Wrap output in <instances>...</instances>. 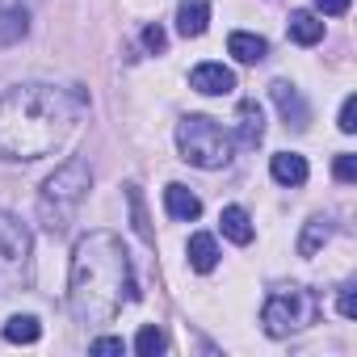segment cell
Segmentation results:
<instances>
[{"label":"cell","mask_w":357,"mask_h":357,"mask_svg":"<svg viewBox=\"0 0 357 357\" xmlns=\"http://www.w3.org/2000/svg\"><path fill=\"white\" fill-rule=\"evenodd\" d=\"M89 105L84 89L55 84H17L0 93V155L5 160H43L68 143L80 109Z\"/></svg>","instance_id":"6da1fadb"},{"label":"cell","mask_w":357,"mask_h":357,"mask_svg":"<svg viewBox=\"0 0 357 357\" xmlns=\"http://www.w3.org/2000/svg\"><path fill=\"white\" fill-rule=\"evenodd\" d=\"M135 269L130 252L114 231H89L72 248V269H68V307L76 324H109L126 303H135Z\"/></svg>","instance_id":"7a4b0ae2"},{"label":"cell","mask_w":357,"mask_h":357,"mask_svg":"<svg viewBox=\"0 0 357 357\" xmlns=\"http://www.w3.org/2000/svg\"><path fill=\"white\" fill-rule=\"evenodd\" d=\"M89 190H93V168H89V160H80V155L63 160V164L47 176V181H43V198H38L43 227H47L51 236H59V231L72 223L76 206L89 198Z\"/></svg>","instance_id":"3957f363"},{"label":"cell","mask_w":357,"mask_h":357,"mask_svg":"<svg viewBox=\"0 0 357 357\" xmlns=\"http://www.w3.org/2000/svg\"><path fill=\"white\" fill-rule=\"evenodd\" d=\"M30 282H34V236L17 215L0 211V294L30 290Z\"/></svg>","instance_id":"277c9868"},{"label":"cell","mask_w":357,"mask_h":357,"mask_svg":"<svg viewBox=\"0 0 357 357\" xmlns=\"http://www.w3.org/2000/svg\"><path fill=\"white\" fill-rule=\"evenodd\" d=\"M176 147H181V160L185 164H198V168H227L231 164V135L206 118V114H190L176 122Z\"/></svg>","instance_id":"5b68a950"},{"label":"cell","mask_w":357,"mask_h":357,"mask_svg":"<svg viewBox=\"0 0 357 357\" xmlns=\"http://www.w3.org/2000/svg\"><path fill=\"white\" fill-rule=\"evenodd\" d=\"M315 315H319V298H315L307 286H286V290H278V294L265 298V307H261V328H265L269 336H290V332L311 328Z\"/></svg>","instance_id":"8992f818"},{"label":"cell","mask_w":357,"mask_h":357,"mask_svg":"<svg viewBox=\"0 0 357 357\" xmlns=\"http://www.w3.org/2000/svg\"><path fill=\"white\" fill-rule=\"evenodd\" d=\"M269 93H273V101H278V109H282L286 126H294V130H307V122H311V109H307L303 93H298L290 80H273V84H269Z\"/></svg>","instance_id":"52a82bcc"},{"label":"cell","mask_w":357,"mask_h":357,"mask_svg":"<svg viewBox=\"0 0 357 357\" xmlns=\"http://www.w3.org/2000/svg\"><path fill=\"white\" fill-rule=\"evenodd\" d=\"M190 89H198V93H206V97H223V93L236 89V72L223 68V63H198V68L190 72Z\"/></svg>","instance_id":"ba28073f"},{"label":"cell","mask_w":357,"mask_h":357,"mask_svg":"<svg viewBox=\"0 0 357 357\" xmlns=\"http://www.w3.org/2000/svg\"><path fill=\"white\" fill-rule=\"evenodd\" d=\"M261 139H265V114H261V105L257 101H240V109H236V143L244 151H252Z\"/></svg>","instance_id":"9c48e42d"},{"label":"cell","mask_w":357,"mask_h":357,"mask_svg":"<svg viewBox=\"0 0 357 357\" xmlns=\"http://www.w3.org/2000/svg\"><path fill=\"white\" fill-rule=\"evenodd\" d=\"M164 211L176 219V223H194L198 215H202V202H198V194L194 190H185V185H168L164 190Z\"/></svg>","instance_id":"30bf717a"},{"label":"cell","mask_w":357,"mask_h":357,"mask_svg":"<svg viewBox=\"0 0 357 357\" xmlns=\"http://www.w3.org/2000/svg\"><path fill=\"white\" fill-rule=\"evenodd\" d=\"M269 172H273V181L278 185H290V190H298L303 181H307V160L298 155V151H278L273 160H269Z\"/></svg>","instance_id":"8fae6325"},{"label":"cell","mask_w":357,"mask_h":357,"mask_svg":"<svg viewBox=\"0 0 357 357\" xmlns=\"http://www.w3.org/2000/svg\"><path fill=\"white\" fill-rule=\"evenodd\" d=\"M211 26V5L206 0H181V9H176V30L185 38H202Z\"/></svg>","instance_id":"7c38bea8"},{"label":"cell","mask_w":357,"mask_h":357,"mask_svg":"<svg viewBox=\"0 0 357 357\" xmlns=\"http://www.w3.org/2000/svg\"><path fill=\"white\" fill-rule=\"evenodd\" d=\"M30 34V13L22 5H0V47H17Z\"/></svg>","instance_id":"4fadbf2b"},{"label":"cell","mask_w":357,"mask_h":357,"mask_svg":"<svg viewBox=\"0 0 357 357\" xmlns=\"http://www.w3.org/2000/svg\"><path fill=\"white\" fill-rule=\"evenodd\" d=\"M227 51L240 59V63H261L265 55H269V43L261 38V34H248V30H236L231 38H227Z\"/></svg>","instance_id":"5bb4252c"},{"label":"cell","mask_w":357,"mask_h":357,"mask_svg":"<svg viewBox=\"0 0 357 357\" xmlns=\"http://www.w3.org/2000/svg\"><path fill=\"white\" fill-rule=\"evenodd\" d=\"M328 240H332V219H328V215L307 219V227H303V236H298V257H315Z\"/></svg>","instance_id":"9a60e30c"},{"label":"cell","mask_w":357,"mask_h":357,"mask_svg":"<svg viewBox=\"0 0 357 357\" xmlns=\"http://www.w3.org/2000/svg\"><path fill=\"white\" fill-rule=\"evenodd\" d=\"M290 38H294L298 47H315V43L324 38V22H319L315 13L298 9V13H290Z\"/></svg>","instance_id":"2e32d148"},{"label":"cell","mask_w":357,"mask_h":357,"mask_svg":"<svg viewBox=\"0 0 357 357\" xmlns=\"http://www.w3.org/2000/svg\"><path fill=\"white\" fill-rule=\"evenodd\" d=\"M219 223H223V236H227L231 244H252V219H248L244 206H227V211L219 215Z\"/></svg>","instance_id":"e0dca14e"},{"label":"cell","mask_w":357,"mask_h":357,"mask_svg":"<svg viewBox=\"0 0 357 357\" xmlns=\"http://www.w3.org/2000/svg\"><path fill=\"white\" fill-rule=\"evenodd\" d=\"M190 265H194L198 273H211V269L219 265V244H215V236H206V231L190 236Z\"/></svg>","instance_id":"ac0fdd59"},{"label":"cell","mask_w":357,"mask_h":357,"mask_svg":"<svg viewBox=\"0 0 357 357\" xmlns=\"http://www.w3.org/2000/svg\"><path fill=\"white\" fill-rule=\"evenodd\" d=\"M43 336V324L34 315H9L5 319V340L9 344H34Z\"/></svg>","instance_id":"d6986e66"},{"label":"cell","mask_w":357,"mask_h":357,"mask_svg":"<svg viewBox=\"0 0 357 357\" xmlns=\"http://www.w3.org/2000/svg\"><path fill=\"white\" fill-rule=\"evenodd\" d=\"M164 349H168V340H164V332H160L155 324L139 328V336H135V353H139V357H155V353H164Z\"/></svg>","instance_id":"ffe728a7"},{"label":"cell","mask_w":357,"mask_h":357,"mask_svg":"<svg viewBox=\"0 0 357 357\" xmlns=\"http://www.w3.org/2000/svg\"><path fill=\"white\" fill-rule=\"evenodd\" d=\"M126 198H130V215H135V231H139L143 240H151V227H147V211H143V194H139V185H126Z\"/></svg>","instance_id":"44dd1931"},{"label":"cell","mask_w":357,"mask_h":357,"mask_svg":"<svg viewBox=\"0 0 357 357\" xmlns=\"http://www.w3.org/2000/svg\"><path fill=\"white\" fill-rule=\"evenodd\" d=\"M332 176H336V181H344V185L357 181V155H353V151H340L336 164H332Z\"/></svg>","instance_id":"7402d4cb"},{"label":"cell","mask_w":357,"mask_h":357,"mask_svg":"<svg viewBox=\"0 0 357 357\" xmlns=\"http://www.w3.org/2000/svg\"><path fill=\"white\" fill-rule=\"evenodd\" d=\"M336 126H340L344 135H353V130H357V97H344V105H340V118H336Z\"/></svg>","instance_id":"603a6c76"},{"label":"cell","mask_w":357,"mask_h":357,"mask_svg":"<svg viewBox=\"0 0 357 357\" xmlns=\"http://www.w3.org/2000/svg\"><path fill=\"white\" fill-rule=\"evenodd\" d=\"M349 5H353V0H315V9H319L324 17H344Z\"/></svg>","instance_id":"cb8c5ba5"},{"label":"cell","mask_w":357,"mask_h":357,"mask_svg":"<svg viewBox=\"0 0 357 357\" xmlns=\"http://www.w3.org/2000/svg\"><path fill=\"white\" fill-rule=\"evenodd\" d=\"M143 47L160 55V51L168 47V38H164V30H160V26H147V30H143Z\"/></svg>","instance_id":"d4e9b609"},{"label":"cell","mask_w":357,"mask_h":357,"mask_svg":"<svg viewBox=\"0 0 357 357\" xmlns=\"http://www.w3.org/2000/svg\"><path fill=\"white\" fill-rule=\"evenodd\" d=\"M336 307H340V315H344V319H357V294H353V286H344V290H340V303H336Z\"/></svg>","instance_id":"484cf974"},{"label":"cell","mask_w":357,"mask_h":357,"mask_svg":"<svg viewBox=\"0 0 357 357\" xmlns=\"http://www.w3.org/2000/svg\"><path fill=\"white\" fill-rule=\"evenodd\" d=\"M122 349H126V344H122L118 336H97V340H93V353H122Z\"/></svg>","instance_id":"4316f807"}]
</instances>
